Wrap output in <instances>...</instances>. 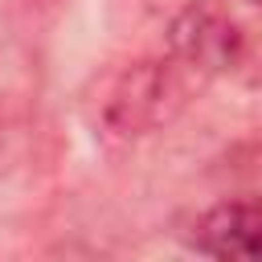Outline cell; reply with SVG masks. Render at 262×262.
Here are the masks:
<instances>
[{"label": "cell", "mask_w": 262, "mask_h": 262, "mask_svg": "<svg viewBox=\"0 0 262 262\" xmlns=\"http://www.w3.org/2000/svg\"><path fill=\"white\" fill-rule=\"evenodd\" d=\"M201 86V78L180 66L172 53L168 57H139L131 66H123L98 102V123L102 135L111 139H143L164 131L172 119H180V111L188 106L192 90Z\"/></svg>", "instance_id": "cell-1"}, {"label": "cell", "mask_w": 262, "mask_h": 262, "mask_svg": "<svg viewBox=\"0 0 262 262\" xmlns=\"http://www.w3.org/2000/svg\"><path fill=\"white\" fill-rule=\"evenodd\" d=\"M168 53L201 82L225 74L242 57V29L221 0H188L168 20Z\"/></svg>", "instance_id": "cell-2"}, {"label": "cell", "mask_w": 262, "mask_h": 262, "mask_svg": "<svg viewBox=\"0 0 262 262\" xmlns=\"http://www.w3.org/2000/svg\"><path fill=\"white\" fill-rule=\"evenodd\" d=\"M192 246L221 262H262V201H221L196 217Z\"/></svg>", "instance_id": "cell-3"}, {"label": "cell", "mask_w": 262, "mask_h": 262, "mask_svg": "<svg viewBox=\"0 0 262 262\" xmlns=\"http://www.w3.org/2000/svg\"><path fill=\"white\" fill-rule=\"evenodd\" d=\"M250 4H254V8H258V12H262V0H250Z\"/></svg>", "instance_id": "cell-4"}]
</instances>
